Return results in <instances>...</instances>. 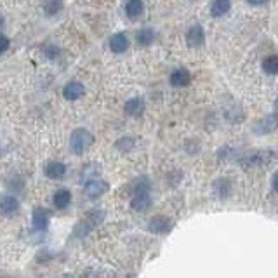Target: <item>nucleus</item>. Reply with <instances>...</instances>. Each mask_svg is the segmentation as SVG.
<instances>
[{
    "label": "nucleus",
    "instance_id": "obj_1",
    "mask_svg": "<svg viewBox=\"0 0 278 278\" xmlns=\"http://www.w3.org/2000/svg\"><path fill=\"white\" fill-rule=\"evenodd\" d=\"M92 143H94V136L91 134V130L79 127L73 130L72 136H70V150L75 155H82L91 148Z\"/></svg>",
    "mask_w": 278,
    "mask_h": 278
},
{
    "label": "nucleus",
    "instance_id": "obj_2",
    "mask_svg": "<svg viewBox=\"0 0 278 278\" xmlns=\"http://www.w3.org/2000/svg\"><path fill=\"white\" fill-rule=\"evenodd\" d=\"M103 219H105V212L103 211L89 212V214L85 216V218L82 219L79 224H77L75 236H79V238H84V236H87L89 233H91L92 230H96V228L99 226L101 223H103Z\"/></svg>",
    "mask_w": 278,
    "mask_h": 278
},
{
    "label": "nucleus",
    "instance_id": "obj_3",
    "mask_svg": "<svg viewBox=\"0 0 278 278\" xmlns=\"http://www.w3.org/2000/svg\"><path fill=\"white\" fill-rule=\"evenodd\" d=\"M108 188H110V186H108V183L103 181V179L92 178V179H89V181L85 183L84 193H85V197H87V198L96 200V198L103 197L106 191H108Z\"/></svg>",
    "mask_w": 278,
    "mask_h": 278
},
{
    "label": "nucleus",
    "instance_id": "obj_4",
    "mask_svg": "<svg viewBox=\"0 0 278 278\" xmlns=\"http://www.w3.org/2000/svg\"><path fill=\"white\" fill-rule=\"evenodd\" d=\"M170 228H172V223L165 216H153L148 223V230L155 235H163V233L170 231Z\"/></svg>",
    "mask_w": 278,
    "mask_h": 278
},
{
    "label": "nucleus",
    "instance_id": "obj_5",
    "mask_svg": "<svg viewBox=\"0 0 278 278\" xmlns=\"http://www.w3.org/2000/svg\"><path fill=\"white\" fill-rule=\"evenodd\" d=\"M19 212V200L16 197H12V195H4V197H0V214L7 216V218H11V216H16Z\"/></svg>",
    "mask_w": 278,
    "mask_h": 278
},
{
    "label": "nucleus",
    "instance_id": "obj_6",
    "mask_svg": "<svg viewBox=\"0 0 278 278\" xmlns=\"http://www.w3.org/2000/svg\"><path fill=\"white\" fill-rule=\"evenodd\" d=\"M84 94H85V87H84V84L79 80L68 82V84L63 87V96H64V99H68V101L80 99Z\"/></svg>",
    "mask_w": 278,
    "mask_h": 278
},
{
    "label": "nucleus",
    "instance_id": "obj_7",
    "mask_svg": "<svg viewBox=\"0 0 278 278\" xmlns=\"http://www.w3.org/2000/svg\"><path fill=\"white\" fill-rule=\"evenodd\" d=\"M31 223H33V230L46 231L49 228V212L44 207H35L31 212Z\"/></svg>",
    "mask_w": 278,
    "mask_h": 278
},
{
    "label": "nucleus",
    "instance_id": "obj_8",
    "mask_svg": "<svg viewBox=\"0 0 278 278\" xmlns=\"http://www.w3.org/2000/svg\"><path fill=\"white\" fill-rule=\"evenodd\" d=\"M278 129V113H269L256 124L254 130L257 134H269Z\"/></svg>",
    "mask_w": 278,
    "mask_h": 278
},
{
    "label": "nucleus",
    "instance_id": "obj_9",
    "mask_svg": "<svg viewBox=\"0 0 278 278\" xmlns=\"http://www.w3.org/2000/svg\"><path fill=\"white\" fill-rule=\"evenodd\" d=\"M203 40H205V33H203V28L200 26V24H193V26H191L190 30L186 31V44H188V47L197 49V47L202 46Z\"/></svg>",
    "mask_w": 278,
    "mask_h": 278
},
{
    "label": "nucleus",
    "instance_id": "obj_10",
    "mask_svg": "<svg viewBox=\"0 0 278 278\" xmlns=\"http://www.w3.org/2000/svg\"><path fill=\"white\" fill-rule=\"evenodd\" d=\"M129 49V37L122 31V33H115L110 39V51L115 54H122Z\"/></svg>",
    "mask_w": 278,
    "mask_h": 278
},
{
    "label": "nucleus",
    "instance_id": "obj_11",
    "mask_svg": "<svg viewBox=\"0 0 278 278\" xmlns=\"http://www.w3.org/2000/svg\"><path fill=\"white\" fill-rule=\"evenodd\" d=\"M169 82H170V85H174V87H186V85L191 82V73L188 72L186 68H178L170 73Z\"/></svg>",
    "mask_w": 278,
    "mask_h": 278
},
{
    "label": "nucleus",
    "instance_id": "obj_12",
    "mask_svg": "<svg viewBox=\"0 0 278 278\" xmlns=\"http://www.w3.org/2000/svg\"><path fill=\"white\" fill-rule=\"evenodd\" d=\"M143 12H145L143 0H127V4H125V16H127L130 21L139 19L143 16Z\"/></svg>",
    "mask_w": 278,
    "mask_h": 278
},
{
    "label": "nucleus",
    "instance_id": "obj_13",
    "mask_svg": "<svg viewBox=\"0 0 278 278\" xmlns=\"http://www.w3.org/2000/svg\"><path fill=\"white\" fill-rule=\"evenodd\" d=\"M145 101L141 99V97H132V99H129L127 103H125L124 110L125 113H127L129 117H134V118H139L145 113Z\"/></svg>",
    "mask_w": 278,
    "mask_h": 278
},
{
    "label": "nucleus",
    "instance_id": "obj_14",
    "mask_svg": "<svg viewBox=\"0 0 278 278\" xmlns=\"http://www.w3.org/2000/svg\"><path fill=\"white\" fill-rule=\"evenodd\" d=\"M151 205V197L148 191H141V193H134L132 200H130V207L137 212H145L146 208Z\"/></svg>",
    "mask_w": 278,
    "mask_h": 278
},
{
    "label": "nucleus",
    "instance_id": "obj_15",
    "mask_svg": "<svg viewBox=\"0 0 278 278\" xmlns=\"http://www.w3.org/2000/svg\"><path fill=\"white\" fill-rule=\"evenodd\" d=\"M52 203H54L56 208H59V211H64L70 203H72V191L66 190V188H61L54 193V197H52Z\"/></svg>",
    "mask_w": 278,
    "mask_h": 278
},
{
    "label": "nucleus",
    "instance_id": "obj_16",
    "mask_svg": "<svg viewBox=\"0 0 278 278\" xmlns=\"http://www.w3.org/2000/svg\"><path fill=\"white\" fill-rule=\"evenodd\" d=\"M66 174V165L61 162H49L46 165V176L49 179H61Z\"/></svg>",
    "mask_w": 278,
    "mask_h": 278
},
{
    "label": "nucleus",
    "instance_id": "obj_17",
    "mask_svg": "<svg viewBox=\"0 0 278 278\" xmlns=\"http://www.w3.org/2000/svg\"><path fill=\"white\" fill-rule=\"evenodd\" d=\"M155 40V31L151 28H141L136 33V42L143 47H148Z\"/></svg>",
    "mask_w": 278,
    "mask_h": 278
},
{
    "label": "nucleus",
    "instance_id": "obj_18",
    "mask_svg": "<svg viewBox=\"0 0 278 278\" xmlns=\"http://www.w3.org/2000/svg\"><path fill=\"white\" fill-rule=\"evenodd\" d=\"M230 7H231L230 0H214V2L211 4V14L214 16V18H221V16H224L230 11Z\"/></svg>",
    "mask_w": 278,
    "mask_h": 278
},
{
    "label": "nucleus",
    "instance_id": "obj_19",
    "mask_svg": "<svg viewBox=\"0 0 278 278\" xmlns=\"http://www.w3.org/2000/svg\"><path fill=\"white\" fill-rule=\"evenodd\" d=\"M61 9H63V0H49V2H46V6H44V12H46V16H49V18L59 14Z\"/></svg>",
    "mask_w": 278,
    "mask_h": 278
},
{
    "label": "nucleus",
    "instance_id": "obj_20",
    "mask_svg": "<svg viewBox=\"0 0 278 278\" xmlns=\"http://www.w3.org/2000/svg\"><path fill=\"white\" fill-rule=\"evenodd\" d=\"M263 68L264 72L269 73V75H276L278 73V56H268V58H264L263 61Z\"/></svg>",
    "mask_w": 278,
    "mask_h": 278
},
{
    "label": "nucleus",
    "instance_id": "obj_21",
    "mask_svg": "<svg viewBox=\"0 0 278 278\" xmlns=\"http://www.w3.org/2000/svg\"><path fill=\"white\" fill-rule=\"evenodd\" d=\"M134 145H136V141H134L130 136H124V137H120L118 141L115 143V148L118 151H122V153H127V151H130L134 148Z\"/></svg>",
    "mask_w": 278,
    "mask_h": 278
},
{
    "label": "nucleus",
    "instance_id": "obj_22",
    "mask_svg": "<svg viewBox=\"0 0 278 278\" xmlns=\"http://www.w3.org/2000/svg\"><path fill=\"white\" fill-rule=\"evenodd\" d=\"M151 190V183L148 178H137L132 183V193H141V191H148Z\"/></svg>",
    "mask_w": 278,
    "mask_h": 278
},
{
    "label": "nucleus",
    "instance_id": "obj_23",
    "mask_svg": "<svg viewBox=\"0 0 278 278\" xmlns=\"http://www.w3.org/2000/svg\"><path fill=\"white\" fill-rule=\"evenodd\" d=\"M44 52H46V56L49 59H56L61 54L59 47H56V46H47L46 49H44Z\"/></svg>",
    "mask_w": 278,
    "mask_h": 278
},
{
    "label": "nucleus",
    "instance_id": "obj_24",
    "mask_svg": "<svg viewBox=\"0 0 278 278\" xmlns=\"http://www.w3.org/2000/svg\"><path fill=\"white\" fill-rule=\"evenodd\" d=\"M11 46V40H9V37H6V35H0V54H4V52L9 49Z\"/></svg>",
    "mask_w": 278,
    "mask_h": 278
},
{
    "label": "nucleus",
    "instance_id": "obj_25",
    "mask_svg": "<svg viewBox=\"0 0 278 278\" xmlns=\"http://www.w3.org/2000/svg\"><path fill=\"white\" fill-rule=\"evenodd\" d=\"M80 278H101V275L97 271H94V269H87V271L82 273Z\"/></svg>",
    "mask_w": 278,
    "mask_h": 278
},
{
    "label": "nucleus",
    "instance_id": "obj_26",
    "mask_svg": "<svg viewBox=\"0 0 278 278\" xmlns=\"http://www.w3.org/2000/svg\"><path fill=\"white\" fill-rule=\"evenodd\" d=\"M247 2L251 4V6H263L266 0H247Z\"/></svg>",
    "mask_w": 278,
    "mask_h": 278
},
{
    "label": "nucleus",
    "instance_id": "obj_27",
    "mask_svg": "<svg viewBox=\"0 0 278 278\" xmlns=\"http://www.w3.org/2000/svg\"><path fill=\"white\" fill-rule=\"evenodd\" d=\"M273 188H275V190L278 191V172L273 176Z\"/></svg>",
    "mask_w": 278,
    "mask_h": 278
},
{
    "label": "nucleus",
    "instance_id": "obj_28",
    "mask_svg": "<svg viewBox=\"0 0 278 278\" xmlns=\"http://www.w3.org/2000/svg\"><path fill=\"white\" fill-rule=\"evenodd\" d=\"M58 278H70V276H58Z\"/></svg>",
    "mask_w": 278,
    "mask_h": 278
},
{
    "label": "nucleus",
    "instance_id": "obj_29",
    "mask_svg": "<svg viewBox=\"0 0 278 278\" xmlns=\"http://www.w3.org/2000/svg\"><path fill=\"white\" fill-rule=\"evenodd\" d=\"M276 105H278V99H276Z\"/></svg>",
    "mask_w": 278,
    "mask_h": 278
}]
</instances>
